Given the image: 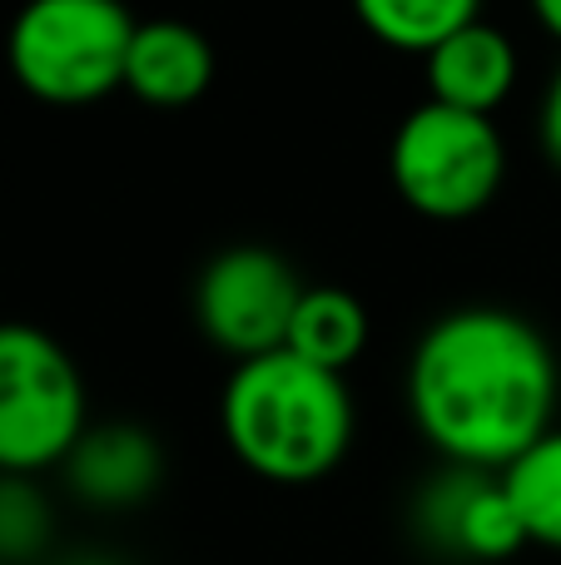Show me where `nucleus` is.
Returning <instances> with one entry per match:
<instances>
[{
	"instance_id": "1",
	"label": "nucleus",
	"mask_w": 561,
	"mask_h": 565,
	"mask_svg": "<svg viewBox=\"0 0 561 565\" xmlns=\"http://www.w3.org/2000/svg\"><path fill=\"white\" fill-rule=\"evenodd\" d=\"M552 342L507 308H457L417 338L407 412L447 467L507 471L557 417Z\"/></svg>"
},
{
	"instance_id": "2",
	"label": "nucleus",
	"mask_w": 561,
	"mask_h": 565,
	"mask_svg": "<svg viewBox=\"0 0 561 565\" xmlns=\"http://www.w3.org/2000/svg\"><path fill=\"white\" fill-rule=\"evenodd\" d=\"M219 427L239 467L274 487L324 481L353 447V392L294 352L234 362L219 397Z\"/></svg>"
},
{
	"instance_id": "3",
	"label": "nucleus",
	"mask_w": 561,
	"mask_h": 565,
	"mask_svg": "<svg viewBox=\"0 0 561 565\" xmlns=\"http://www.w3.org/2000/svg\"><path fill=\"white\" fill-rule=\"evenodd\" d=\"M135 25L119 0H25L6 35L10 75L40 105H95L125 85Z\"/></svg>"
},
{
	"instance_id": "4",
	"label": "nucleus",
	"mask_w": 561,
	"mask_h": 565,
	"mask_svg": "<svg viewBox=\"0 0 561 565\" xmlns=\"http://www.w3.org/2000/svg\"><path fill=\"white\" fill-rule=\"evenodd\" d=\"M388 174L413 214L457 224V218L483 214L497 199L507 174V149L487 115H467V109L427 99L398 125L393 149H388Z\"/></svg>"
},
{
	"instance_id": "5",
	"label": "nucleus",
	"mask_w": 561,
	"mask_h": 565,
	"mask_svg": "<svg viewBox=\"0 0 561 565\" xmlns=\"http://www.w3.org/2000/svg\"><path fill=\"white\" fill-rule=\"evenodd\" d=\"M85 427L75 358L30 322H0V477L60 467Z\"/></svg>"
},
{
	"instance_id": "6",
	"label": "nucleus",
	"mask_w": 561,
	"mask_h": 565,
	"mask_svg": "<svg viewBox=\"0 0 561 565\" xmlns=\"http://www.w3.org/2000/svg\"><path fill=\"white\" fill-rule=\"evenodd\" d=\"M298 298L304 282L274 248L239 244L204 264L194 282V318L219 352H229L234 362H254L288 342Z\"/></svg>"
},
{
	"instance_id": "7",
	"label": "nucleus",
	"mask_w": 561,
	"mask_h": 565,
	"mask_svg": "<svg viewBox=\"0 0 561 565\" xmlns=\"http://www.w3.org/2000/svg\"><path fill=\"white\" fill-rule=\"evenodd\" d=\"M413 526L433 551L477 565L512 561L527 546V531L502 487V471L447 467L443 477L423 487L413 507Z\"/></svg>"
},
{
	"instance_id": "8",
	"label": "nucleus",
	"mask_w": 561,
	"mask_h": 565,
	"mask_svg": "<svg viewBox=\"0 0 561 565\" xmlns=\"http://www.w3.org/2000/svg\"><path fill=\"white\" fill-rule=\"evenodd\" d=\"M65 487L95 511H135L165 481V447L135 422H105L85 427L65 461Z\"/></svg>"
},
{
	"instance_id": "9",
	"label": "nucleus",
	"mask_w": 561,
	"mask_h": 565,
	"mask_svg": "<svg viewBox=\"0 0 561 565\" xmlns=\"http://www.w3.org/2000/svg\"><path fill=\"white\" fill-rule=\"evenodd\" d=\"M214 85V45L189 20H139L125 55V89L149 109H184Z\"/></svg>"
},
{
	"instance_id": "10",
	"label": "nucleus",
	"mask_w": 561,
	"mask_h": 565,
	"mask_svg": "<svg viewBox=\"0 0 561 565\" xmlns=\"http://www.w3.org/2000/svg\"><path fill=\"white\" fill-rule=\"evenodd\" d=\"M423 65H427V95L437 105L487 115V119H493V109L517 85V45L497 25H487V20L443 40Z\"/></svg>"
},
{
	"instance_id": "11",
	"label": "nucleus",
	"mask_w": 561,
	"mask_h": 565,
	"mask_svg": "<svg viewBox=\"0 0 561 565\" xmlns=\"http://www.w3.org/2000/svg\"><path fill=\"white\" fill-rule=\"evenodd\" d=\"M284 352L324 372L353 367L368 352V308L348 288H304L294 322H288Z\"/></svg>"
},
{
	"instance_id": "12",
	"label": "nucleus",
	"mask_w": 561,
	"mask_h": 565,
	"mask_svg": "<svg viewBox=\"0 0 561 565\" xmlns=\"http://www.w3.org/2000/svg\"><path fill=\"white\" fill-rule=\"evenodd\" d=\"M373 40L403 55H433L443 40L483 20V0H353Z\"/></svg>"
},
{
	"instance_id": "13",
	"label": "nucleus",
	"mask_w": 561,
	"mask_h": 565,
	"mask_svg": "<svg viewBox=\"0 0 561 565\" xmlns=\"http://www.w3.org/2000/svg\"><path fill=\"white\" fill-rule=\"evenodd\" d=\"M502 487L527 531V546L561 551V427L537 437L512 467L502 471Z\"/></svg>"
},
{
	"instance_id": "14",
	"label": "nucleus",
	"mask_w": 561,
	"mask_h": 565,
	"mask_svg": "<svg viewBox=\"0 0 561 565\" xmlns=\"http://www.w3.org/2000/svg\"><path fill=\"white\" fill-rule=\"evenodd\" d=\"M50 541V501L30 477H0V565H25Z\"/></svg>"
},
{
	"instance_id": "15",
	"label": "nucleus",
	"mask_w": 561,
	"mask_h": 565,
	"mask_svg": "<svg viewBox=\"0 0 561 565\" xmlns=\"http://www.w3.org/2000/svg\"><path fill=\"white\" fill-rule=\"evenodd\" d=\"M537 135H542V154L561 169V70L547 85V99H542V115H537Z\"/></svg>"
},
{
	"instance_id": "16",
	"label": "nucleus",
	"mask_w": 561,
	"mask_h": 565,
	"mask_svg": "<svg viewBox=\"0 0 561 565\" xmlns=\"http://www.w3.org/2000/svg\"><path fill=\"white\" fill-rule=\"evenodd\" d=\"M532 15H537V25H542L547 35L561 40V0H532Z\"/></svg>"
}]
</instances>
